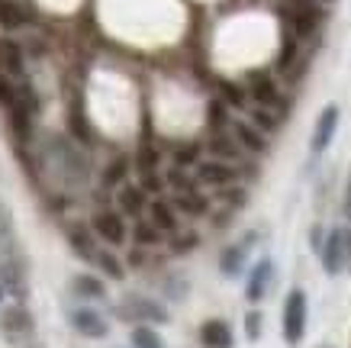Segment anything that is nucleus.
Listing matches in <instances>:
<instances>
[{
	"label": "nucleus",
	"instance_id": "1",
	"mask_svg": "<svg viewBox=\"0 0 351 348\" xmlns=\"http://www.w3.org/2000/svg\"><path fill=\"white\" fill-rule=\"evenodd\" d=\"M303 332H306V294L297 287L287 294V303H284V342L300 345Z\"/></svg>",
	"mask_w": 351,
	"mask_h": 348
},
{
	"label": "nucleus",
	"instance_id": "2",
	"mask_svg": "<svg viewBox=\"0 0 351 348\" xmlns=\"http://www.w3.org/2000/svg\"><path fill=\"white\" fill-rule=\"evenodd\" d=\"M90 229H94L97 239H104L107 245H123L126 242V220H123V213H113V210H100L90 222Z\"/></svg>",
	"mask_w": 351,
	"mask_h": 348
},
{
	"label": "nucleus",
	"instance_id": "3",
	"mask_svg": "<svg viewBox=\"0 0 351 348\" xmlns=\"http://www.w3.org/2000/svg\"><path fill=\"white\" fill-rule=\"evenodd\" d=\"M235 178H239V171H235V165H229V161H200L197 165V181L200 184H210V187H229V184H235Z\"/></svg>",
	"mask_w": 351,
	"mask_h": 348
},
{
	"label": "nucleus",
	"instance_id": "4",
	"mask_svg": "<svg viewBox=\"0 0 351 348\" xmlns=\"http://www.w3.org/2000/svg\"><path fill=\"white\" fill-rule=\"evenodd\" d=\"M335 129H339V106L329 104L326 110L319 113V119H316V129H313V152H326L332 142V136H335Z\"/></svg>",
	"mask_w": 351,
	"mask_h": 348
},
{
	"label": "nucleus",
	"instance_id": "5",
	"mask_svg": "<svg viewBox=\"0 0 351 348\" xmlns=\"http://www.w3.org/2000/svg\"><path fill=\"white\" fill-rule=\"evenodd\" d=\"M149 220L158 226L165 235H178L181 232V222H178V210H174V203L171 200H161V197H155V200L149 203Z\"/></svg>",
	"mask_w": 351,
	"mask_h": 348
},
{
	"label": "nucleus",
	"instance_id": "6",
	"mask_svg": "<svg viewBox=\"0 0 351 348\" xmlns=\"http://www.w3.org/2000/svg\"><path fill=\"white\" fill-rule=\"evenodd\" d=\"M149 194L138 187V184H123L119 187V210L126 213V216H136V220H142V213L149 210Z\"/></svg>",
	"mask_w": 351,
	"mask_h": 348
},
{
	"label": "nucleus",
	"instance_id": "7",
	"mask_svg": "<svg viewBox=\"0 0 351 348\" xmlns=\"http://www.w3.org/2000/svg\"><path fill=\"white\" fill-rule=\"evenodd\" d=\"M171 203H174V210H178V213H184V216H193V220L210 213V200H206V197H203L197 187L174 194V200H171Z\"/></svg>",
	"mask_w": 351,
	"mask_h": 348
},
{
	"label": "nucleus",
	"instance_id": "8",
	"mask_svg": "<svg viewBox=\"0 0 351 348\" xmlns=\"http://www.w3.org/2000/svg\"><path fill=\"white\" fill-rule=\"evenodd\" d=\"M200 342L206 348H232V329L223 319H206L200 329Z\"/></svg>",
	"mask_w": 351,
	"mask_h": 348
},
{
	"label": "nucleus",
	"instance_id": "9",
	"mask_svg": "<svg viewBox=\"0 0 351 348\" xmlns=\"http://www.w3.org/2000/svg\"><path fill=\"white\" fill-rule=\"evenodd\" d=\"M345 232H332L329 242L322 245V264H326V271L329 275H339L341 271V262H345Z\"/></svg>",
	"mask_w": 351,
	"mask_h": 348
},
{
	"label": "nucleus",
	"instance_id": "10",
	"mask_svg": "<svg viewBox=\"0 0 351 348\" xmlns=\"http://www.w3.org/2000/svg\"><path fill=\"white\" fill-rule=\"evenodd\" d=\"M71 323H75V329L87 338H104L107 336V323L97 316L94 310H75V313H71Z\"/></svg>",
	"mask_w": 351,
	"mask_h": 348
},
{
	"label": "nucleus",
	"instance_id": "11",
	"mask_svg": "<svg viewBox=\"0 0 351 348\" xmlns=\"http://www.w3.org/2000/svg\"><path fill=\"white\" fill-rule=\"evenodd\" d=\"M232 132H235V139H239V146H242L245 152H265L267 148L265 132H261L258 126H252V123H232Z\"/></svg>",
	"mask_w": 351,
	"mask_h": 348
},
{
	"label": "nucleus",
	"instance_id": "12",
	"mask_svg": "<svg viewBox=\"0 0 351 348\" xmlns=\"http://www.w3.org/2000/svg\"><path fill=\"white\" fill-rule=\"evenodd\" d=\"M210 152H213L216 161H229V165H239V161H242V152H245V148L239 146V139L213 136V139H210Z\"/></svg>",
	"mask_w": 351,
	"mask_h": 348
},
{
	"label": "nucleus",
	"instance_id": "13",
	"mask_svg": "<svg viewBox=\"0 0 351 348\" xmlns=\"http://www.w3.org/2000/svg\"><path fill=\"white\" fill-rule=\"evenodd\" d=\"M132 242H136L138 248H155V245L165 242V232L152 220H136V226H132Z\"/></svg>",
	"mask_w": 351,
	"mask_h": 348
},
{
	"label": "nucleus",
	"instance_id": "14",
	"mask_svg": "<svg viewBox=\"0 0 351 348\" xmlns=\"http://www.w3.org/2000/svg\"><path fill=\"white\" fill-rule=\"evenodd\" d=\"M252 97L261 106H280V94L267 74H252Z\"/></svg>",
	"mask_w": 351,
	"mask_h": 348
},
{
	"label": "nucleus",
	"instance_id": "15",
	"mask_svg": "<svg viewBox=\"0 0 351 348\" xmlns=\"http://www.w3.org/2000/svg\"><path fill=\"white\" fill-rule=\"evenodd\" d=\"M267 281H271V262H267V258H261V262L255 264V271H252V277H248V290H245L252 303H258V300L265 297Z\"/></svg>",
	"mask_w": 351,
	"mask_h": 348
},
{
	"label": "nucleus",
	"instance_id": "16",
	"mask_svg": "<svg viewBox=\"0 0 351 348\" xmlns=\"http://www.w3.org/2000/svg\"><path fill=\"white\" fill-rule=\"evenodd\" d=\"M68 239H71V245H75L77 255H84V258H94L100 248L94 245V229H84V226H71L68 229Z\"/></svg>",
	"mask_w": 351,
	"mask_h": 348
},
{
	"label": "nucleus",
	"instance_id": "17",
	"mask_svg": "<svg viewBox=\"0 0 351 348\" xmlns=\"http://www.w3.org/2000/svg\"><path fill=\"white\" fill-rule=\"evenodd\" d=\"M0 65H3V71L13 74V78H20L23 74V52L16 43H0Z\"/></svg>",
	"mask_w": 351,
	"mask_h": 348
},
{
	"label": "nucleus",
	"instance_id": "18",
	"mask_svg": "<svg viewBox=\"0 0 351 348\" xmlns=\"http://www.w3.org/2000/svg\"><path fill=\"white\" fill-rule=\"evenodd\" d=\"M316 20H319L316 7H313V3H303V7L293 10V32H297V36H309V32L316 30Z\"/></svg>",
	"mask_w": 351,
	"mask_h": 348
},
{
	"label": "nucleus",
	"instance_id": "19",
	"mask_svg": "<svg viewBox=\"0 0 351 348\" xmlns=\"http://www.w3.org/2000/svg\"><path fill=\"white\" fill-rule=\"evenodd\" d=\"M94 262H97V268H100L107 277H113V281H123V275H126L123 264H119V258L113 252H107V248H100V252L94 255Z\"/></svg>",
	"mask_w": 351,
	"mask_h": 348
},
{
	"label": "nucleus",
	"instance_id": "20",
	"mask_svg": "<svg viewBox=\"0 0 351 348\" xmlns=\"http://www.w3.org/2000/svg\"><path fill=\"white\" fill-rule=\"evenodd\" d=\"M219 100H223L226 106H235V110H242L245 104H248V97H245V91L239 84H232V81H223V84H219Z\"/></svg>",
	"mask_w": 351,
	"mask_h": 348
},
{
	"label": "nucleus",
	"instance_id": "21",
	"mask_svg": "<svg viewBox=\"0 0 351 348\" xmlns=\"http://www.w3.org/2000/svg\"><path fill=\"white\" fill-rule=\"evenodd\" d=\"M132 348H165L155 329L149 326H136L132 329Z\"/></svg>",
	"mask_w": 351,
	"mask_h": 348
},
{
	"label": "nucleus",
	"instance_id": "22",
	"mask_svg": "<svg viewBox=\"0 0 351 348\" xmlns=\"http://www.w3.org/2000/svg\"><path fill=\"white\" fill-rule=\"evenodd\" d=\"M23 10L13 3V0H0V23L7 26V30H16V26H23Z\"/></svg>",
	"mask_w": 351,
	"mask_h": 348
},
{
	"label": "nucleus",
	"instance_id": "23",
	"mask_svg": "<svg viewBox=\"0 0 351 348\" xmlns=\"http://www.w3.org/2000/svg\"><path fill=\"white\" fill-rule=\"evenodd\" d=\"M129 306H132L136 316H149V319H158V323L168 319V313H165L158 303H152V300H129Z\"/></svg>",
	"mask_w": 351,
	"mask_h": 348
},
{
	"label": "nucleus",
	"instance_id": "24",
	"mask_svg": "<svg viewBox=\"0 0 351 348\" xmlns=\"http://www.w3.org/2000/svg\"><path fill=\"white\" fill-rule=\"evenodd\" d=\"M126 171H129V159H117L113 165H107V171H104V184H107V187L123 184V181H126Z\"/></svg>",
	"mask_w": 351,
	"mask_h": 348
},
{
	"label": "nucleus",
	"instance_id": "25",
	"mask_svg": "<svg viewBox=\"0 0 351 348\" xmlns=\"http://www.w3.org/2000/svg\"><path fill=\"white\" fill-rule=\"evenodd\" d=\"M165 181H168L171 187L178 190V194H181V190H193V178L181 168V165H174V168H171L168 174H165Z\"/></svg>",
	"mask_w": 351,
	"mask_h": 348
},
{
	"label": "nucleus",
	"instance_id": "26",
	"mask_svg": "<svg viewBox=\"0 0 351 348\" xmlns=\"http://www.w3.org/2000/svg\"><path fill=\"white\" fill-rule=\"evenodd\" d=\"M252 126H258L261 132H274L277 116L271 113V110H265V106H258V110H252Z\"/></svg>",
	"mask_w": 351,
	"mask_h": 348
},
{
	"label": "nucleus",
	"instance_id": "27",
	"mask_svg": "<svg viewBox=\"0 0 351 348\" xmlns=\"http://www.w3.org/2000/svg\"><path fill=\"white\" fill-rule=\"evenodd\" d=\"M242 258H245V248H242V245L226 248V255H223V275H235V271L242 268Z\"/></svg>",
	"mask_w": 351,
	"mask_h": 348
},
{
	"label": "nucleus",
	"instance_id": "28",
	"mask_svg": "<svg viewBox=\"0 0 351 348\" xmlns=\"http://www.w3.org/2000/svg\"><path fill=\"white\" fill-rule=\"evenodd\" d=\"M16 104H20V91H16V87H13L7 78H0V106L10 113Z\"/></svg>",
	"mask_w": 351,
	"mask_h": 348
},
{
	"label": "nucleus",
	"instance_id": "29",
	"mask_svg": "<svg viewBox=\"0 0 351 348\" xmlns=\"http://www.w3.org/2000/svg\"><path fill=\"white\" fill-rule=\"evenodd\" d=\"M165 184H168V181L161 178L158 171H145V174L138 178V187L145 190V194H161V190H165Z\"/></svg>",
	"mask_w": 351,
	"mask_h": 348
},
{
	"label": "nucleus",
	"instance_id": "30",
	"mask_svg": "<svg viewBox=\"0 0 351 348\" xmlns=\"http://www.w3.org/2000/svg\"><path fill=\"white\" fill-rule=\"evenodd\" d=\"M158 152L155 148H142L138 152V159H136V165H138V174H145V171H158Z\"/></svg>",
	"mask_w": 351,
	"mask_h": 348
},
{
	"label": "nucleus",
	"instance_id": "31",
	"mask_svg": "<svg viewBox=\"0 0 351 348\" xmlns=\"http://www.w3.org/2000/svg\"><path fill=\"white\" fill-rule=\"evenodd\" d=\"M75 290L84 297H104V284L97 277H77L75 281Z\"/></svg>",
	"mask_w": 351,
	"mask_h": 348
},
{
	"label": "nucleus",
	"instance_id": "32",
	"mask_svg": "<svg viewBox=\"0 0 351 348\" xmlns=\"http://www.w3.org/2000/svg\"><path fill=\"white\" fill-rule=\"evenodd\" d=\"M174 165H181V168H187V165H200V148L197 146L178 148V152H174Z\"/></svg>",
	"mask_w": 351,
	"mask_h": 348
},
{
	"label": "nucleus",
	"instance_id": "33",
	"mask_svg": "<svg viewBox=\"0 0 351 348\" xmlns=\"http://www.w3.org/2000/svg\"><path fill=\"white\" fill-rule=\"evenodd\" d=\"M206 116H210V123H213V126H226V104L223 100H219V97H216V100H210V106H206Z\"/></svg>",
	"mask_w": 351,
	"mask_h": 348
},
{
	"label": "nucleus",
	"instance_id": "34",
	"mask_svg": "<svg viewBox=\"0 0 351 348\" xmlns=\"http://www.w3.org/2000/svg\"><path fill=\"white\" fill-rule=\"evenodd\" d=\"M71 132H75V139H81L84 146H90V142H94V132H90V126H87V123L77 113L71 116Z\"/></svg>",
	"mask_w": 351,
	"mask_h": 348
},
{
	"label": "nucleus",
	"instance_id": "35",
	"mask_svg": "<svg viewBox=\"0 0 351 348\" xmlns=\"http://www.w3.org/2000/svg\"><path fill=\"white\" fill-rule=\"evenodd\" d=\"M171 245H174V252H187L197 245V232H178V235H171Z\"/></svg>",
	"mask_w": 351,
	"mask_h": 348
},
{
	"label": "nucleus",
	"instance_id": "36",
	"mask_svg": "<svg viewBox=\"0 0 351 348\" xmlns=\"http://www.w3.org/2000/svg\"><path fill=\"white\" fill-rule=\"evenodd\" d=\"M245 332H248L252 342H258V336H261V313H258V310H252V313L245 316Z\"/></svg>",
	"mask_w": 351,
	"mask_h": 348
},
{
	"label": "nucleus",
	"instance_id": "37",
	"mask_svg": "<svg viewBox=\"0 0 351 348\" xmlns=\"http://www.w3.org/2000/svg\"><path fill=\"white\" fill-rule=\"evenodd\" d=\"M293 58H297V39L287 36V39H284V49H280V68H287Z\"/></svg>",
	"mask_w": 351,
	"mask_h": 348
},
{
	"label": "nucleus",
	"instance_id": "38",
	"mask_svg": "<svg viewBox=\"0 0 351 348\" xmlns=\"http://www.w3.org/2000/svg\"><path fill=\"white\" fill-rule=\"evenodd\" d=\"M3 326L7 329H16V326H26V316H23L20 310H10L7 316H3Z\"/></svg>",
	"mask_w": 351,
	"mask_h": 348
},
{
	"label": "nucleus",
	"instance_id": "39",
	"mask_svg": "<svg viewBox=\"0 0 351 348\" xmlns=\"http://www.w3.org/2000/svg\"><path fill=\"white\" fill-rule=\"evenodd\" d=\"M142 262H145V255H142V248L136 245V248L129 252V264H142Z\"/></svg>",
	"mask_w": 351,
	"mask_h": 348
},
{
	"label": "nucleus",
	"instance_id": "40",
	"mask_svg": "<svg viewBox=\"0 0 351 348\" xmlns=\"http://www.w3.org/2000/svg\"><path fill=\"white\" fill-rule=\"evenodd\" d=\"M313 248H316V252L322 248V232L319 229H313Z\"/></svg>",
	"mask_w": 351,
	"mask_h": 348
},
{
	"label": "nucleus",
	"instance_id": "41",
	"mask_svg": "<svg viewBox=\"0 0 351 348\" xmlns=\"http://www.w3.org/2000/svg\"><path fill=\"white\" fill-rule=\"evenodd\" d=\"M0 300H3V287H0Z\"/></svg>",
	"mask_w": 351,
	"mask_h": 348
}]
</instances>
